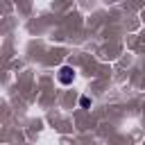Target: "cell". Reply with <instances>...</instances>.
Masks as SVG:
<instances>
[{
    "instance_id": "obj_1",
    "label": "cell",
    "mask_w": 145,
    "mask_h": 145,
    "mask_svg": "<svg viewBox=\"0 0 145 145\" xmlns=\"http://www.w3.org/2000/svg\"><path fill=\"white\" fill-rule=\"evenodd\" d=\"M57 79H59V82H61L63 86H68V84H72V79H75V70H72L70 66H63V68L59 70Z\"/></svg>"
},
{
    "instance_id": "obj_2",
    "label": "cell",
    "mask_w": 145,
    "mask_h": 145,
    "mask_svg": "<svg viewBox=\"0 0 145 145\" xmlns=\"http://www.w3.org/2000/svg\"><path fill=\"white\" fill-rule=\"evenodd\" d=\"M82 106H91V100L88 97H82Z\"/></svg>"
}]
</instances>
